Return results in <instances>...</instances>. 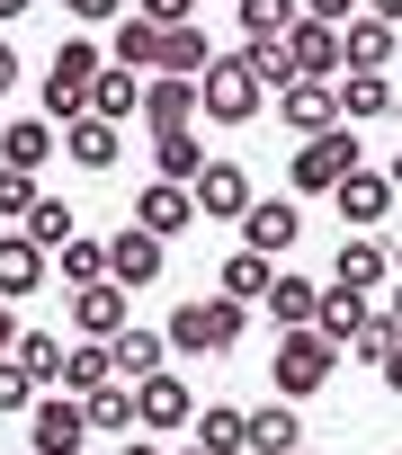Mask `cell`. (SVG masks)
Listing matches in <instances>:
<instances>
[{
	"label": "cell",
	"instance_id": "1",
	"mask_svg": "<svg viewBox=\"0 0 402 455\" xmlns=\"http://www.w3.org/2000/svg\"><path fill=\"white\" fill-rule=\"evenodd\" d=\"M242 313H251V304H233L224 286H215V295H179L170 322H161V339H170L179 357H224V348L242 339Z\"/></svg>",
	"mask_w": 402,
	"mask_h": 455
},
{
	"label": "cell",
	"instance_id": "2",
	"mask_svg": "<svg viewBox=\"0 0 402 455\" xmlns=\"http://www.w3.org/2000/svg\"><path fill=\"white\" fill-rule=\"evenodd\" d=\"M340 339H322L313 322L304 331H277V357H269V384L286 393V402H313V393H331V375H340Z\"/></svg>",
	"mask_w": 402,
	"mask_h": 455
},
{
	"label": "cell",
	"instance_id": "3",
	"mask_svg": "<svg viewBox=\"0 0 402 455\" xmlns=\"http://www.w3.org/2000/svg\"><path fill=\"white\" fill-rule=\"evenodd\" d=\"M260 99H269V81H260L251 45H242V54H215L206 72H197V116H215V125H251Z\"/></svg>",
	"mask_w": 402,
	"mask_h": 455
},
{
	"label": "cell",
	"instance_id": "4",
	"mask_svg": "<svg viewBox=\"0 0 402 455\" xmlns=\"http://www.w3.org/2000/svg\"><path fill=\"white\" fill-rule=\"evenodd\" d=\"M108 72V54L90 45V36H63L54 45V63H45V125H81L90 116V81Z\"/></svg>",
	"mask_w": 402,
	"mask_h": 455
},
{
	"label": "cell",
	"instance_id": "5",
	"mask_svg": "<svg viewBox=\"0 0 402 455\" xmlns=\"http://www.w3.org/2000/svg\"><path fill=\"white\" fill-rule=\"evenodd\" d=\"M366 161V143H358V125H322V134H304L295 143V161H286V179H295V196H331L349 170Z\"/></svg>",
	"mask_w": 402,
	"mask_h": 455
},
{
	"label": "cell",
	"instance_id": "6",
	"mask_svg": "<svg viewBox=\"0 0 402 455\" xmlns=\"http://www.w3.org/2000/svg\"><path fill=\"white\" fill-rule=\"evenodd\" d=\"M81 446H90V411H81V393H54V402L28 411V455H81Z\"/></svg>",
	"mask_w": 402,
	"mask_h": 455
},
{
	"label": "cell",
	"instance_id": "7",
	"mask_svg": "<svg viewBox=\"0 0 402 455\" xmlns=\"http://www.w3.org/2000/svg\"><path fill=\"white\" fill-rule=\"evenodd\" d=\"M188 196H197V223H242V214H251V179H242V161H224V152L188 179Z\"/></svg>",
	"mask_w": 402,
	"mask_h": 455
},
{
	"label": "cell",
	"instance_id": "8",
	"mask_svg": "<svg viewBox=\"0 0 402 455\" xmlns=\"http://www.w3.org/2000/svg\"><path fill=\"white\" fill-rule=\"evenodd\" d=\"M304 242V214H295V196H251V214H242V251H260V259H286Z\"/></svg>",
	"mask_w": 402,
	"mask_h": 455
},
{
	"label": "cell",
	"instance_id": "9",
	"mask_svg": "<svg viewBox=\"0 0 402 455\" xmlns=\"http://www.w3.org/2000/svg\"><path fill=\"white\" fill-rule=\"evenodd\" d=\"M161 259H170V242L161 233H143V223H117V233H108V277L134 295V286H152L161 277Z\"/></svg>",
	"mask_w": 402,
	"mask_h": 455
},
{
	"label": "cell",
	"instance_id": "10",
	"mask_svg": "<svg viewBox=\"0 0 402 455\" xmlns=\"http://www.w3.org/2000/svg\"><path fill=\"white\" fill-rule=\"evenodd\" d=\"M286 63H295V81H340L349 63H340V28L331 19H295L286 28Z\"/></svg>",
	"mask_w": 402,
	"mask_h": 455
},
{
	"label": "cell",
	"instance_id": "11",
	"mask_svg": "<svg viewBox=\"0 0 402 455\" xmlns=\"http://www.w3.org/2000/svg\"><path fill=\"white\" fill-rule=\"evenodd\" d=\"M134 411H143V428H152V437L188 428V419H197V402H188V375H179V366L143 375V384H134Z\"/></svg>",
	"mask_w": 402,
	"mask_h": 455
},
{
	"label": "cell",
	"instance_id": "12",
	"mask_svg": "<svg viewBox=\"0 0 402 455\" xmlns=\"http://www.w3.org/2000/svg\"><path fill=\"white\" fill-rule=\"evenodd\" d=\"M134 223H143V233H161V242H179L188 223H197V196H188L179 179H143V188H134Z\"/></svg>",
	"mask_w": 402,
	"mask_h": 455
},
{
	"label": "cell",
	"instance_id": "13",
	"mask_svg": "<svg viewBox=\"0 0 402 455\" xmlns=\"http://www.w3.org/2000/svg\"><path fill=\"white\" fill-rule=\"evenodd\" d=\"M393 205H402V196H393V179H384V170H366V161L331 188V214H340V223H384Z\"/></svg>",
	"mask_w": 402,
	"mask_h": 455
},
{
	"label": "cell",
	"instance_id": "14",
	"mask_svg": "<svg viewBox=\"0 0 402 455\" xmlns=\"http://www.w3.org/2000/svg\"><path fill=\"white\" fill-rule=\"evenodd\" d=\"M322 286H349V295H375V286H393V242H340V259H331V277Z\"/></svg>",
	"mask_w": 402,
	"mask_h": 455
},
{
	"label": "cell",
	"instance_id": "15",
	"mask_svg": "<svg viewBox=\"0 0 402 455\" xmlns=\"http://www.w3.org/2000/svg\"><path fill=\"white\" fill-rule=\"evenodd\" d=\"M125 304H134V295H125L117 277L72 286V331H81V339H117V331H125Z\"/></svg>",
	"mask_w": 402,
	"mask_h": 455
},
{
	"label": "cell",
	"instance_id": "16",
	"mask_svg": "<svg viewBox=\"0 0 402 455\" xmlns=\"http://www.w3.org/2000/svg\"><path fill=\"white\" fill-rule=\"evenodd\" d=\"M188 116H197V81H188V72H152V81H143V125H152V134H179Z\"/></svg>",
	"mask_w": 402,
	"mask_h": 455
},
{
	"label": "cell",
	"instance_id": "17",
	"mask_svg": "<svg viewBox=\"0 0 402 455\" xmlns=\"http://www.w3.org/2000/svg\"><path fill=\"white\" fill-rule=\"evenodd\" d=\"M393 108H402L393 72H340V125H375V116H393Z\"/></svg>",
	"mask_w": 402,
	"mask_h": 455
},
{
	"label": "cell",
	"instance_id": "18",
	"mask_svg": "<svg viewBox=\"0 0 402 455\" xmlns=\"http://www.w3.org/2000/svg\"><path fill=\"white\" fill-rule=\"evenodd\" d=\"M277 116H286L295 134L340 125V81H286V90H277Z\"/></svg>",
	"mask_w": 402,
	"mask_h": 455
},
{
	"label": "cell",
	"instance_id": "19",
	"mask_svg": "<svg viewBox=\"0 0 402 455\" xmlns=\"http://www.w3.org/2000/svg\"><path fill=\"white\" fill-rule=\"evenodd\" d=\"M393 36H402V28H384V19L358 10V19L340 28V63H349V72H393Z\"/></svg>",
	"mask_w": 402,
	"mask_h": 455
},
{
	"label": "cell",
	"instance_id": "20",
	"mask_svg": "<svg viewBox=\"0 0 402 455\" xmlns=\"http://www.w3.org/2000/svg\"><path fill=\"white\" fill-rule=\"evenodd\" d=\"M143 81H152V72H125V63H108V72L90 81V116H108V125L143 116Z\"/></svg>",
	"mask_w": 402,
	"mask_h": 455
},
{
	"label": "cell",
	"instance_id": "21",
	"mask_svg": "<svg viewBox=\"0 0 402 455\" xmlns=\"http://www.w3.org/2000/svg\"><path fill=\"white\" fill-rule=\"evenodd\" d=\"M277 331H304L313 313H322V277H295V268H277V286H269V304H260Z\"/></svg>",
	"mask_w": 402,
	"mask_h": 455
},
{
	"label": "cell",
	"instance_id": "22",
	"mask_svg": "<svg viewBox=\"0 0 402 455\" xmlns=\"http://www.w3.org/2000/svg\"><path fill=\"white\" fill-rule=\"evenodd\" d=\"M81 411H90V437H134L143 428V411H134V384L117 375V384H99V393H81Z\"/></svg>",
	"mask_w": 402,
	"mask_h": 455
},
{
	"label": "cell",
	"instance_id": "23",
	"mask_svg": "<svg viewBox=\"0 0 402 455\" xmlns=\"http://www.w3.org/2000/svg\"><path fill=\"white\" fill-rule=\"evenodd\" d=\"M45 286V251L28 242V233H0V304H19V295H36Z\"/></svg>",
	"mask_w": 402,
	"mask_h": 455
},
{
	"label": "cell",
	"instance_id": "24",
	"mask_svg": "<svg viewBox=\"0 0 402 455\" xmlns=\"http://www.w3.org/2000/svg\"><path fill=\"white\" fill-rule=\"evenodd\" d=\"M188 428H197V446H206V455H251V411H233V402H206Z\"/></svg>",
	"mask_w": 402,
	"mask_h": 455
},
{
	"label": "cell",
	"instance_id": "25",
	"mask_svg": "<svg viewBox=\"0 0 402 455\" xmlns=\"http://www.w3.org/2000/svg\"><path fill=\"white\" fill-rule=\"evenodd\" d=\"M63 152V125H45V116H19L10 134H0V161H10V170H45Z\"/></svg>",
	"mask_w": 402,
	"mask_h": 455
},
{
	"label": "cell",
	"instance_id": "26",
	"mask_svg": "<svg viewBox=\"0 0 402 455\" xmlns=\"http://www.w3.org/2000/svg\"><path fill=\"white\" fill-rule=\"evenodd\" d=\"M117 125L108 116H81V125H63V161H81V170H117Z\"/></svg>",
	"mask_w": 402,
	"mask_h": 455
},
{
	"label": "cell",
	"instance_id": "27",
	"mask_svg": "<svg viewBox=\"0 0 402 455\" xmlns=\"http://www.w3.org/2000/svg\"><path fill=\"white\" fill-rule=\"evenodd\" d=\"M366 322H375V304H366V295H349V286H322V313H313V331H322V339H340V348H349Z\"/></svg>",
	"mask_w": 402,
	"mask_h": 455
},
{
	"label": "cell",
	"instance_id": "28",
	"mask_svg": "<svg viewBox=\"0 0 402 455\" xmlns=\"http://www.w3.org/2000/svg\"><path fill=\"white\" fill-rule=\"evenodd\" d=\"M108 348H117V375H125V384H143V375H161V366H170V339H161V331H134V322H125Z\"/></svg>",
	"mask_w": 402,
	"mask_h": 455
},
{
	"label": "cell",
	"instance_id": "29",
	"mask_svg": "<svg viewBox=\"0 0 402 455\" xmlns=\"http://www.w3.org/2000/svg\"><path fill=\"white\" fill-rule=\"evenodd\" d=\"M304 446V419H295V402L277 393L269 411H251V455H295Z\"/></svg>",
	"mask_w": 402,
	"mask_h": 455
},
{
	"label": "cell",
	"instance_id": "30",
	"mask_svg": "<svg viewBox=\"0 0 402 455\" xmlns=\"http://www.w3.org/2000/svg\"><path fill=\"white\" fill-rule=\"evenodd\" d=\"M206 161H215V152L197 143L188 125H179V134H152V179H179V188H188V179L206 170Z\"/></svg>",
	"mask_w": 402,
	"mask_h": 455
},
{
	"label": "cell",
	"instance_id": "31",
	"mask_svg": "<svg viewBox=\"0 0 402 455\" xmlns=\"http://www.w3.org/2000/svg\"><path fill=\"white\" fill-rule=\"evenodd\" d=\"M215 286H224L233 304H269V286H277V259H260V251H233Z\"/></svg>",
	"mask_w": 402,
	"mask_h": 455
},
{
	"label": "cell",
	"instance_id": "32",
	"mask_svg": "<svg viewBox=\"0 0 402 455\" xmlns=\"http://www.w3.org/2000/svg\"><path fill=\"white\" fill-rule=\"evenodd\" d=\"M99 384H117V348H108V339H72V357H63V393H99Z\"/></svg>",
	"mask_w": 402,
	"mask_h": 455
},
{
	"label": "cell",
	"instance_id": "33",
	"mask_svg": "<svg viewBox=\"0 0 402 455\" xmlns=\"http://www.w3.org/2000/svg\"><path fill=\"white\" fill-rule=\"evenodd\" d=\"M19 233H28V242H36V251H45V259H54V251H63V242H72V233H81V214H72V205H63V196H54V188H45V196H36V214H28V223H19Z\"/></svg>",
	"mask_w": 402,
	"mask_h": 455
},
{
	"label": "cell",
	"instance_id": "34",
	"mask_svg": "<svg viewBox=\"0 0 402 455\" xmlns=\"http://www.w3.org/2000/svg\"><path fill=\"white\" fill-rule=\"evenodd\" d=\"M117 63H125V72H161V28H152L143 10L117 19Z\"/></svg>",
	"mask_w": 402,
	"mask_h": 455
},
{
	"label": "cell",
	"instance_id": "35",
	"mask_svg": "<svg viewBox=\"0 0 402 455\" xmlns=\"http://www.w3.org/2000/svg\"><path fill=\"white\" fill-rule=\"evenodd\" d=\"M233 19H242L251 45H269V36H286V28L304 19V0H233Z\"/></svg>",
	"mask_w": 402,
	"mask_h": 455
},
{
	"label": "cell",
	"instance_id": "36",
	"mask_svg": "<svg viewBox=\"0 0 402 455\" xmlns=\"http://www.w3.org/2000/svg\"><path fill=\"white\" fill-rule=\"evenodd\" d=\"M206 63H215V45H206L197 19H188V28H161V72H188V81H197Z\"/></svg>",
	"mask_w": 402,
	"mask_h": 455
},
{
	"label": "cell",
	"instance_id": "37",
	"mask_svg": "<svg viewBox=\"0 0 402 455\" xmlns=\"http://www.w3.org/2000/svg\"><path fill=\"white\" fill-rule=\"evenodd\" d=\"M54 268H63V286H99V277H108V242H90V233H72V242L54 251Z\"/></svg>",
	"mask_w": 402,
	"mask_h": 455
},
{
	"label": "cell",
	"instance_id": "38",
	"mask_svg": "<svg viewBox=\"0 0 402 455\" xmlns=\"http://www.w3.org/2000/svg\"><path fill=\"white\" fill-rule=\"evenodd\" d=\"M10 357H19L36 384H63V357H72V348H63L54 331H19V348H10Z\"/></svg>",
	"mask_w": 402,
	"mask_h": 455
},
{
	"label": "cell",
	"instance_id": "39",
	"mask_svg": "<svg viewBox=\"0 0 402 455\" xmlns=\"http://www.w3.org/2000/svg\"><path fill=\"white\" fill-rule=\"evenodd\" d=\"M45 402V384L19 366V357H0V419H19V411H36Z\"/></svg>",
	"mask_w": 402,
	"mask_h": 455
},
{
	"label": "cell",
	"instance_id": "40",
	"mask_svg": "<svg viewBox=\"0 0 402 455\" xmlns=\"http://www.w3.org/2000/svg\"><path fill=\"white\" fill-rule=\"evenodd\" d=\"M36 196H45V188H36V170H10V161H0V214L28 223V214H36Z\"/></svg>",
	"mask_w": 402,
	"mask_h": 455
},
{
	"label": "cell",
	"instance_id": "41",
	"mask_svg": "<svg viewBox=\"0 0 402 455\" xmlns=\"http://www.w3.org/2000/svg\"><path fill=\"white\" fill-rule=\"evenodd\" d=\"M393 348H402V331H393V322H384V313H375V322H366V331H358V339H349V357H366V366H384V357H393Z\"/></svg>",
	"mask_w": 402,
	"mask_h": 455
},
{
	"label": "cell",
	"instance_id": "42",
	"mask_svg": "<svg viewBox=\"0 0 402 455\" xmlns=\"http://www.w3.org/2000/svg\"><path fill=\"white\" fill-rule=\"evenodd\" d=\"M63 10H72V19H81V28H117V19H125V10H134V0H63Z\"/></svg>",
	"mask_w": 402,
	"mask_h": 455
},
{
	"label": "cell",
	"instance_id": "43",
	"mask_svg": "<svg viewBox=\"0 0 402 455\" xmlns=\"http://www.w3.org/2000/svg\"><path fill=\"white\" fill-rule=\"evenodd\" d=\"M134 10H143L152 28H188V19H197V0H134Z\"/></svg>",
	"mask_w": 402,
	"mask_h": 455
},
{
	"label": "cell",
	"instance_id": "44",
	"mask_svg": "<svg viewBox=\"0 0 402 455\" xmlns=\"http://www.w3.org/2000/svg\"><path fill=\"white\" fill-rule=\"evenodd\" d=\"M358 10H366V0H304V19H331V28H349Z\"/></svg>",
	"mask_w": 402,
	"mask_h": 455
},
{
	"label": "cell",
	"instance_id": "45",
	"mask_svg": "<svg viewBox=\"0 0 402 455\" xmlns=\"http://www.w3.org/2000/svg\"><path fill=\"white\" fill-rule=\"evenodd\" d=\"M19 348V304H0V357Z\"/></svg>",
	"mask_w": 402,
	"mask_h": 455
},
{
	"label": "cell",
	"instance_id": "46",
	"mask_svg": "<svg viewBox=\"0 0 402 455\" xmlns=\"http://www.w3.org/2000/svg\"><path fill=\"white\" fill-rule=\"evenodd\" d=\"M0 90H19V45L0 36Z\"/></svg>",
	"mask_w": 402,
	"mask_h": 455
},
{
	"label": "cell",
	"instance_id": "47",
	"mask_svg": "<svg viewBox=\"0 0 402 455\" xmlns=\"http://www.w3.org/2000/svg\"><path fill=\"white\" fill-rule=\"evenodd\" d=\"M366 19H384V28H402V0H366Z\"/></svg>",
	"mask_w": 402,
	"mask_h": 455
},
{
	"label": "cell",
	"instance_id": "48",
	"mask_svg": "<svg viewBox=\"0 0 402 455\" xmlns=\"http://www.w3.org/2000/svg\"><path fill=\"white\" fill-rule=\"evenodd\" d=\"M375 375H384V393H402V348H393V357H384Z\"/></svg>",
	"mask_w": 402,
	"mask_h": 455
},
{
	"label": "cell",
	"instance_id": "49",
	"mask_svg": "<svg viewBox=\"0 0 402 455\" xmlns=\"http://www.w3.org/2000/svg\"><path fill=\"white\" fill-rule=\"evenodd\" d=\"M384 322H393V331H402V277H393V295H384Z\"/></svg>",
	"mask_w": 402,
	"mask_h": 455
},
{
	"label": "cell",
	"instance_id": "50",
	"mask_svg": "<svg viewBox=\"0 0 402 455\" xmlns=\"http://www.w3.org/2000/svg\"><path fill=\"white\" fill-rule=\"evenodd\" d=\"M36 10V0H0V28H10V19H28Z\"/></svg>",
	"mask_w": 402,
	"mask_h": 455
},
{
	"label": "cell",
	"instance_id": "51",
	"mask_svg": "<svg viewBox=\"0 0 402 455\" xmlns=\"http://www.w3.org/2000/svg\"><path fill=\"white\" fill-rule=\"evenodd\" d=\"M117 455H161V446H152V437H125V446H117Z\"/></svg>",
	"mask_w": 402,
	"mask_h": 455
},
{
	"label": "cell",
	"instance_id": "52",
	"mask_svg": "<svg viewBox=\"0 0 402 455\" xmlns=\"http://www.w3.org/2000/svg\"><path fill=\"white\" fill-rule=\"evenodd\" d=\"M384 179H393V196H402V152H393V161H384Z\"/></svg>",
	"mask_w": 402,
	"mask_h": 455
},
{
	"label": "cell",
	"instance_id": "53",
	"mask_svg": "<svg viewBox=\"0 0 402 455\" xmlns=\"http://www.w3.org/2000/svg\"><path fill=\"white\" fill-rule=\"evenodd\" d=\"M393 277H402V233H393Z\"/></svg>",
	"mask_w": 402,
	"mask_h": 455
},
{
	"label": "cell",
	"instance_id": "54",
	"mask_svg": "<svg viewBox=\"0 0 402 455\" xmlns=\"http://www.w3.org/2000/svg\"><path fill=\"white\" fill-rule=\"evenodd\" d=\"M179 455H206V446H197V437H188V446H179Z\"/></svg>",
	"mask_w": 402,
	"mask_h": 455
},
{
	"label": "cell",
	"instance_id": "55",
	"mask_svg": "<svg viewBox=\"0 0 402 455\" xmlns=\"http://www.w3.org/2000/svg\"><path fill=\"white\" fill-rule=\"evenodd\" d=\"M295 455H313V446H295Z\"/></svg>",
	"mask_w": 402,
	"mask_h": 455
},
{
	"label": "cell",
	"instance_id": "56",
	"mask_svg": "<svg viewBox=\"0 0 402 455\" xmlns=\"http://www.w3.org/2000/svg\"><path fill=\"white\" fill-rule=\"evenodd\" d=\"M393 455H402V446H393Z\"/></svg>",
	"mask_w": 402,
	"mask_h": 455
}]
</instances>
